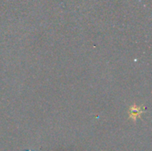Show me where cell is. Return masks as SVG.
<instances>
[{"label":"cell","mask_w":152,"mask_h":151,"mask_svg":"<svg viewBox=\"0 0 152 151\" xmlns=\"http://www.w3.org/2000/svg\"><path fill=\"white\" fill-rule=\"evenodd\" d=\"M131 117H133L134 116H135V118L142 113V111L140 110V109L138 108V109H136V108H131ZM134 118V119H135Z\"/></svg>","instance_id":"6da1fadb"}]
</instances>
